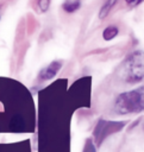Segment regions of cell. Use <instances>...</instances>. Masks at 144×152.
<instances>
[{"mask_svg":"<svg viewBox=\"0 0 144 152\" xmlns=\"http://www.w3.org/2000/svg\"><path fill=\"white\" fill-rule=\"evenodd\" d=\"M144 108L143 88L125 91L118 95L114 102V110L119 115L142 112Z\"/></svg>","mask_w":144,"mask_h":152,"instance_id":"6da1fadb","label":"cell"},{"mask_svg":"<svg viewBox=\"0 0 144 152\" xmlns=\"http://www.w3.org/2000/svg\"><path fill=\"white\" fill-rule=\"evenodd\" d=\"M125 80L129 83H136L143 81L144 72H143V53L140 51L134 52L130 56L125 64Z\"/></svg>","mask_w":144,"mask_h":152,"instance_id":"7a4b0ae2","label":"cell"},{"mask_svg":"<svg viewBox=\"0 0 144 152\" xmlns=\"http://www.w3.org/2000/svg\"><path fill=\"white\" fill-rule=\"evenodd\" d=\"M125 124H126L125 121H107V120L100 119L94 128V132H93L94 139L96 140L98 145H100L107 135L121 129L125 126Z\"/></svg>","mask_w":144,"mask_h":152,"instance_id":"3957f363","label":"cell"},{"mask_svg":"<svg viewBox=\"0 0 144 152\" xmlns=\"http://www.w3.org/2000/svg\"><path fill=\"white\" fill-rule=\"evenodd\" d=\"M61 66H62V62H60V61H54V62H51L46 68H44V69L39 72L38 78H39L40 81H49V80L54 78V77L56 76V74L60 71Z\"/></svg>","mask_w":144,"mask_h":152,"instance_id":"277c9868","label":"cell"},{"mask_svg":"<svg viewBox=\"0 0 144 152\" xmlns=\"http://www.w3.org/2000/svg\"><path fill=\"white\" fill-rule=\"evenodd\" d=\"M115 2H117V0H107V1L101 6V8H100V11H99V18H100V19L106 18V17L108 15V13L111 12V10L114 7Z\"/></svg>","mask_w":144,"mask_h":152,"instance_id":"5b68a950","label":"cell"},{"mask_svg":"<svg viewBox=\"0 0 144 152\" xmlns=\"http://www.w3.org/2000/svg\"><path fill=\"white\" fill-rule=\"evenodd\" d=\"M119 33V28L115 26V25H109L107 26L104 32H102V37L105 40H112L117 34Z\"/></svg>","mask_w":144,"mask_h":152,"instance_id":"8992f818","label":"cell"},{"mask_svg":"<svg viewBox=\"0 0 144 152\" xmlns=\"http://www.w3.org/2000/svg\"><path fill=\"white\" fill-rule=\"evenodd\" d=\"M81 7V2L80 1H75V0H68L62 5V8L67 12V13H74L76 12L79 8Z\"/></svg>","mask_w":144,"mask_h":152,"instance_id":"52a82bcc","label":"cell"},{"mask_svg":"<svg viewBox=\"0 0 144 152\" xmlns=\"http://www.w3.org/2000/svg\"><path fill=\"white\" fill-rule=\"evenodd\" d=\"M83 152H96V147L95 144L93 142V140L90 138H88L84 142V147H83Z\"/></svg>","mask_w":144,"mask_h":152,"instance_id":"ba28073f","label":"cell"},{"mask_svg":"<svg viewBox=\"0 0 144 152\" xmlns=\"http://www.w3.org/2000/svg\"><path fill=\"white\" fill-rule=\"evenodd\" d=\"M50 5V0H38V7L40 12H46Z\"/></svg>","mask_w":144,"mask_h":152,"instance_id":"9c48e42d","label":"cell"},{"mask_svg":"<svg viewBox=\"0 0 144 152\" xmlns=\"http://www.w3.org/2000/svg\"><path fill=\"white\" fill-rule=\"evenodd\" d=\"M125 2L127 5H130V6H137L140 2H143V0H125Z\"/></svg>","mask_w":144,"mask_h":152,"instance_id":"30bf717a","label":"cell"},{"mask_svg":"<svg viewBox=\"0 0 144 152\" xmlns=\"http://www.w3.org/2000/svg\"><path fill=\"white\" fill-rule=\"evenodd\" d=\"M0 19H1V14H0Z\"/></svg>","mask_w":144,"mask_h":152,"instance_id":"8fae6325","label":"cell"},{"mask_svg":"<svg viewBox=\"0 0 144 152\" xmlns=\"http://www.w3.org/2000/svg\"><path fill=\"white\" fill-rule=\"evenodd\" d=\"M75 1H79V0H75Z\"/></svg>","mask_w":144,"mask_h":152,"instance_id":"7c38bea8","label":"cell"}]
</instances>
